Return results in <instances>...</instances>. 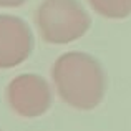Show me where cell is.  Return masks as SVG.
<instances>
[{
	"instance_id": "obj_1",
	"label": "cell",
	"mask_w": 131,
	"mask_h": 131,
	"mask_svg": "<svg viewBox=\"0 0 131 131\" xmlns=\"http://www.w3.org/2000/svg\"><path fill=\"white\" fill-rule=\"evenodd\" d=\"M51 80L58 96L81 111L95 110L106 93V75L101 63L85 51H68L55 60Z\"/></svg>"
},
{
	"instance_id": "obj_2",
	"label": "cell",
	"mask_w": 131,
	"mask_h": 131,
	"mask_svg": "<svg viewBox=\"0 0 131 131\" xmlns=\"http://www.w3.org/2000/svg\"><path fill=\"white\" fill-rule=\"evenodd\" d=\"M35 23L43 42L67 45L88 32L91 18L80 0H43L35 12Z\"/></svg>"
},
{
	"instance_id": "obj_3",
	"label": "cell",
	"mask_w": 131,
	"mask_h": 131,
	"mask_svg": "<svg viewBox=\"0 0 131 131\" xmlns=\"http://www.w3.org/2000/svg\"><path fill=\"white\" fill-rule=\"evenodd\" d=\"M7 101L20 118H38L51 106V88L47 80L37 73H22L10 80L7 86Z\"/></svg>"
},
{
	"instance_id": "obj_4",
	"label": "cell",
	"mask_w": 131,
	"mask_h": 131,
	"mask_svg": "<svg viewBox=\"0 0 131 131\" xmlns=\"http://www.w3.org/2000/svg\"><path fill=\"white\" fill-rule=\"evenodd\" d=\"M33 35L23 18L0 13V68L18 67L32 55Z\"/></svg>"
},
{
	"instance_id": "obj_5",
	"label": "cell",
	"mask_w": 131,
	"mask_h": 131,
	"mask_svg": "<svg viewBox=\"0 0 131 131\" xmlns=\"http://www.w3.org/2000/svg\"><path fill=\"white\" fill-rule=\"evenodd\" d=\"M98 15L110 20H123L131 15V0H88Z\"/></svg>"
},
{
	"instance_id": "obj_6",
	"label": "cell",
	"mask_w": 131,
	"mask_h": 131,
	"mask_svg": "<svg viewBox=\"0 0 131 131\" xmlns=\"http://www.w3.org/2000/svg\"><path fill=\"white\" fill-rule=\"evenodd\" d=\"M28 0H0V8H15V7H22Z\"/></svg>"
},
{
	"instance_id": "obj_7",
	"label": "cell",
	"mask_w": 131,
	"mask_h": 131,
	"mask_svg": "<svg viewBox=\"0 0 131 131\" xmlns=\"http://www.w3.org/2000/svg\"><path fill=\"white\" fill-rule=\"evenodd\" d=\"M0 131H2V129H0Z\"/></svg>"
}]
</instances>
